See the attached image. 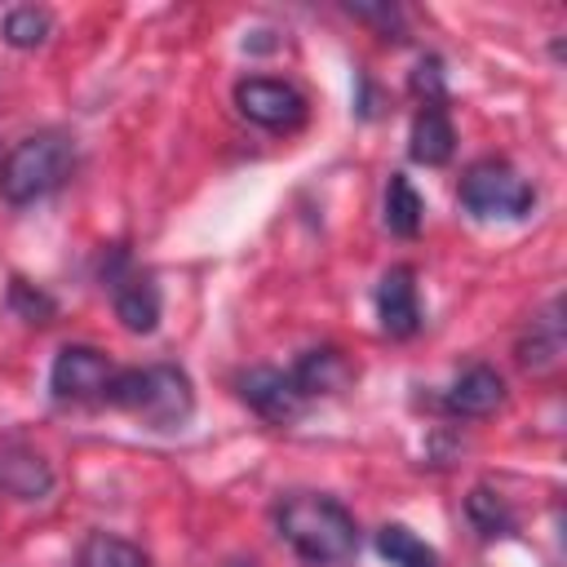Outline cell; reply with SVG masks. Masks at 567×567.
I'll use <instances>...</instances> for the list:
<instances>
[{
	"mask_svg": "<svg viewBox=\"0 0 567 567\" xmlns=\"http://www.w3.org/2000/svg\"><path fill=\"white\" fill-rule=\"evenodd\" d=\"M275 527L292 545V554L315 567L350 563L359 549L354 514L337 496H323V492H292L288 501H279Z\"/></svg>",
	"mask_w": 567,
	"mask_h": 567,
	"instance_id": "1",
	"label": "cell"
},
{
	"mask_svg": "<svg viewBox=\"0 0 567 567\" xmlns=\"http://www.w3.org/2000/svg\"><path fill=\"white\" fill-rule=\"evenodd\" d=\"M106 403L137 416L151 430H182L195 412V390H190V377L173 363L120 368L115 381H111Z\"/></svg>",
	"mask_w": 567,
	"mask_h": 567,
	"instance_id": "2",
	"label": "cell"
},
{
	"mask_svg": "<svg viewBox=\"0 0 567 567\" xmlns=\"http://www.w3.org/2000/svg\"><path fill=\"white\" fill-rule=\"evenodd\" d=\"M71 173V142L62 133H35L22 137L4 164H0V195L9 204H31L49 190H58Z\"/></svg>",
	"mask_w": 567,
	"mask_h": 567,
	"instance_id": "3",
	"label": "cell"
},
{
	"mask_svg": "<svg viewBox=\"0 0 567 567\" xmlns=\"http://www.w3.org/2000/svg\"><path fill=\"white\" fill-rule=\"evenodd\" d=\"M461 208L478 221H518L536 208V186L505 159H478L461 177Z\"/></svg>",
	"mask_w": 567,
	"mask_h": 567,
	"instance_id": "4",
	"label": "cell"
},
{
	"mask_svg": "<svg viewBox=\"0 0 567 567\" xmlns=\"http://www.w3.org/2000/svg\"><path fill=\"white\" fill-rule=\"evenodd\" d=\"M235 106L244 120L270 128V133H292L306 124L310 106H306V93L292 89L288 80H270V75H248L235 84Z\"/></svg>",
	"mask_w": 567,
	"mask_h": 567,
	"instance_id": "5",
	"label": "cell"
},
{
	"mask_svg": "<svg viewBox=\"0 0 567 567\" xmlns=\"http://www.w3.org/2000/svg\"><path fill=\"white\" fill-rule=\"evenodd\" d=\"M115 363L93 350V346H62L49 372V390L62 403H106L111 381H115Z\"/></svg>",
	"mask_w": 567,
	"mask_h": 567,
	"instance_id": "6",
	"label": "cell"
},
{
	"mask_svg": "<svg viewBox=\"0 0 567 567\" xmlns=\"http://www.w3.org/2000/svg\"><path fill=\"white\" fill-rule=\"evenodd\" d=\"M106 279H111V301H115L120 323L128 332H151L159 323V284L146 270H133L124 257H115Z\"/></svg>",
	"mask_w": 567,
	"mask_h": 567,
	"instance_id": "7",
	"label": "cell"
},
{
	"mask_svg": "<svg viewBox=\"0 0 567 567\" xmlns=\"http://www.w3.org/2000/svg\"><path fill=\"white\" fill-rule=\"evenodd\" d=\"M239 394H244V403L252 408V412H261L266 421H292V416H301V408H306V394L297 390V381H292V372H279V368H252V372H244L239 377Z\"/></svg>",
	"mask_w": 567,
	"mask_h": 567,
	"instance_id": "8",
	"label": "cell"
},
{
	"mask_svg": "<svg viewBox=\"0 0 567 567\" xmlns=\"http://www.w3.org/2000/svg\"><path fill=\"white\" fill-rule=\"evenodd\" d=\"M377 319L390 337H412L421 328V301H416V275L412 266H390L377 284Z\"/></svg>",
	"mask_w": 567,
	"mask_h": 567,
	"instance_id": "9",
	"label": "cell"
},
{
	"mask_svg": "<svg viewBox=\"0 0 567 567\" xmlns=\"http://www.w3.org/2000/svg\"><path fill=\"white\" fill-rule=\"evenodd\" d=\"M288 372H292V381H297V390H301L306 399H315V394H337V390H346V385L354 381V363H350L337 346L306 350Z\"/></svg>",
	"mask_w": 567,
	"mask_h": 567,
	"instance_id": "10",
	"label": "cell"
},
{
	"mask_svg": "<svg viewBox=\"0 0 567 567\" xmlns=\"http://www.w3.org/2000/svg\"><path fill=\"white\" fill-rule=\"evenodd\" d=\"M443 403H447V412H456V416H492V412L505 403V381H501L496 368L474 363V368H465V372L452 381V390H447Z\"/></svg>",
	"mask_w": 567,
	"mask_h": 567,
	"instance_id": "11",
	"label": "cell"
},
{
	"mask_svg": "<svg viewBox=\"0 0 567 567\" xmlns=\"http://www.w3.org/2000/svg\"><path fill=\"white\" fill-rule=\"evenodd\" d=\"M456 151V128L447 120V111L434 102V106H421L416 120H412V133H408V155L425 168H439L447 164Z\"/></svg>",
	"mask_w": 567,
	"mask_h": 567,
	"instance_id": "12",
	"label": "cell"
},
{
	"mask_svg": "<svg viewBox=\"0 0 567 567\" xmlns=\"http://www.w3.org/2000/svg\"><path fill=\"white\" fill-rule=\"evenodd\" d=\"M377 554L390 563V567H443L439 563V554H434V545H425L412 527H403V523H385L381 532H377Z\"/></svg>",
	"mask_w": 567,
	"mask_h": 567,
	"instance_id": "13",
	"label": "cell"
},
{
	"mask_svg": "<svg viewBox=\"0 0 567 567\" xmlns=\"http://www.w3.org/2000/svg\"><path fill=\"white\" fill-rule=\"evenodd\" d=\"M421 213H425V199L416 195V186L408 182V173H390V186H385V226L403 239H412L421 230Z\"/></svg>",
	"mask_w": 567,
	"mask_h": 567,
	"instance_id": "14",
	"label": "cell"
},
{
	"mask_svg": "<svg viewBox=\"0 0 567 567\" xmlns=\"http://www.w3.org/2000/svg\"><path fill=\"white\" fill-rule=\"evenodd\" d=\"M80 567H151V558L124 536L89 532L84 545H80Z\"/></svg>",
	"mask_w": 567,
	"mask_h": 567,
	"instance_id": "15",
	"label": "cell"
},
{
	"mask_svg": "<svg viewBox=\"0 0 567 567\" xmlns=\"http://www.w3.org/2000/svg\"><path fill=\"white\" fill-rule=\"evenodd\" d=\"M558 354H563V319H558V301H554L545 319H532V337L518 346V363L540 372V368L558 363Z\"/></svg>",
	"mask_w": 567,
	"mask_h": 567,
	"instance_id": "16",
	"label": "cell"
},
{
	"mask_svg": "<svg viewBox=\"0 0 567 567\" xmlns=\"http://www.w3.org/2000/svg\"><path fill=\"white\" fill-rule=\"evenodd\" d=\"M0 483L13 496H44L49 492V465L35 452H18V456H0Z\"/></svg>",
	"mask_w": 567,
	"mask_h": 567,
	"instance_id": "17",
	"label": "cell"
},
{
	"mask_svg": "<svg viewBox=\"0 0 567 567\" xmlns=\"http://www.w3.org/2000/svg\"><path fill=\"white\" fill-rule=\"evenodd\" d=\"M49 13L44 9H35V4H22V9H9L4 13V40L13 44V49H35V44H44L49 40Z\"/></svg>",
	"mask_w": 567,
	"mask_h": 567,
	"instance_id": "18",
	"label": "cell"
},
{
	"mask_svg": "<svg viewBox=\"0 0 567 567\" xmlns=\"http://www.w3.org/2000/svg\"><path fill=\"white\" fill-rule=\"evenodd\" d=\"M470 518H474V527H478L483 536H505V532L514 527V514H509L505 501L492 496L487 487H474V492H470Z\"/></svg>",
	"mask_w": 567,
	"mask_h": 567,
	"instance_id": "19",
	"label": "cell"
}]
</instances>
